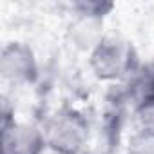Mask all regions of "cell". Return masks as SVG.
Returning <instances> with one entry per match:
<instances>
[{
	"label": "cell",
	"mask_w": 154,
	"mask_h": 154,
	"mask_svg": "<svg viewBox=\"0 0 154 154\" xmlns=\"http://www.w3.org/2000/svg\"><path fill=\"white\" fill-rule=\"evenodd\" d=\"M45 143L58 154H78L87 140V123L74 111L56 114L44 131Z\"/></svg>",
	"instance_id": "2"
},
{
	"label": "cell",
	"mask_w": 154,
	"mask_h": 154,
	"mask_svg": "<svg viewBox=\"0 0 154 154\" xmlns=\"http://www.w3.org/2000/svg\"><path fill=\"white\" fill-rule=\"evenodd\" d=\"M131 96L138 105L154 102V62L140 65L131 76Z\"/></svg>",
	"instance_id": "5"
},
{
	"label": "cell",
	"mask_w": 154,
	"mask_h": 154,
	"mask_svg": "<svg viewBox=\"0 0 154 154\" xmlns=\"http://www.w3.org/2000/svg\"><path fill=\"white\" fill-rule=\"evenodd\" d=\"M129 154H154V136L140 132L132 138Z\"/></svg>",
	"instance_id": "8"
},
{
	"label": "cell",
	"mask_w": 154,
	"mask_h": 154,
	"mask_svg": "<svg viewBox=\"0 0 154 154\" xmlns=\"http://www.w3.org/2000/svg\"><path fill=\"white\" fill-rule=\"evenodd\" d=\"M89 65L102 82H116L132 76L140 69L136 47L120 36H103L89 54Z\"/></svg>",
	"instance_id": "1"
},
{
	"label": "cell",
	"mask_w": 154,
	"mask_h": 154,
	"mask_svg": "<svg viewBox=\"0 0 154 154\" xmlns=\"http://www.w3.org/2000/svg\"><path fill=\"white\" fill-rule=\"evenodd\" d=\"M136 120L140 125V132L154 136V102L138 105L136 107Z\"/></svg>",
	"instance_id": "7"
},
{
	"label": "cell",
	"mask_w": 154,
	"mask_h": 154,
	"mask_svg": "<svg viewBox=\"0 0 154 154\" xmlns=\"http://www.w3.org/2000/svg\"><path fill=\"white\" fill-rule=\"evenodd\" d=\"M72 9L78 13V17H87V18H96V20H103L112 9L114 4L112 2H96V0H82V2H74Z\"/></svg>",
	"instance_id": "6"
},
{
	"label": "cell",
	"mask_w": 154,
	"mask_h": 154,
	"mask_svg": "<svg viewBox=\"0 0 154 154\" xmlns=\"http://www.w3.org/2000/svg\"><path fill=\"white\" fill-rule=\"evenodd\" d=\"M0 74L6 82L15 85L33 84L38 76L35 53L24 42H9L0 53Z\"/></svg>",
	"instance_id": "3"
},
{
	"label": "cell",
	"mask_w": 154,
	"mask_h": 154,
	"mask_svg": "<svg viewBox=\"0 0 154 154\" xmlns=\"http://www.w3.org/2000/svg\"><path fill=\"white\" fill-rule=\"evenodd\" d=\"M47 147L44 131L29 123H17L4 116L0 154H42Z\"/></svg>",
	"instance_id": "4"
}]
</instances>
